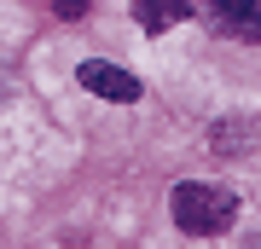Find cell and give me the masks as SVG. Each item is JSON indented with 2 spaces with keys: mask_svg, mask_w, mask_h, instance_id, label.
Masks as SVG:
<instances>
[{
  "mask_svg": "<svg viewBox=\"0 0 261 249\" xmlns=\"http://www.w3.org/2000/svg\"><path fill=\"white\" fill-rule=\"evenodd\" d=\"M75 81H82L87 93H99V99H111V104H128V99H140V81H134L122 64H111V58H87L82 70H75Z\"/></svg>",
  "mask_w": 261,
  "mask_h": 249,
  "instance_id": "2",
  "label": "cell"
},
{
  "mask_svg": "<svg viewBox=\"0 0 261 249\" xmlns=\"http://www.w3.org/2000/svg\"><path fill=\"white\" fill-rule=\"evenodd\" d=\"M134 18L145 35H168L174 23H186V0H134Z\"/></svg>",
  "mask_w": 261,
  "mask_h": 249,
  "instance_id": "4",
  "label": "cell"
},
{
  "mask_svg": "<svg viewBox=\"0 0 261 249\" xmlns=\"http://www.w3.org/2000/svg\"><path fill=\"white\" fill-rule=\"evenodd\" d=\"M215 29L221 35L261 41V0H215Z\"/></svg>",
  "mask_w": 261,
  "mask_h": 249,
  "instance_id": "3",
  "label": "cell"
},
{
  "mask_svg": "<svg viewBox=\"0 0 261 249\" xmlns=\"http://www.w3.org/2000/svg\"><path fill=\"white\" fill-rule=\"evenodd\" d=\"M209 145L215 151H250V145H261V128L255 122H221V128L209 133Z\"/></svg>",
  "mask_w": 261,
  "mask_h": 249,
  "instance_id": "5",
  "label": "cell"
},
{
  "mask_svg": "<svg viewBox=\"0 0 261 249\" xmlns=\"http://www.w3.org/2000/svg\"><path fill=\"white\" fill-rule=\"evenodd\" d=\"M168 203H174V220L186 232H226L238 214V197L226 185H203V180H180Z\"/></svg>",
  "mask_w": 261,
  "mask_h": 249,
  "instance_id": "1",
  "label": "cell"
},
{
  "mask_svg": "<svg viewBox=\"0 0 261 249\" xmlns=\"http://www.w3.org/2000/svg\"><path fill=\"white\" fill-rule=\"evenodd\" d=\"M87 12V0H58V18H82Z\"/></svg>",
  "mask_w": 261,
  "mask_h": 249,
  "instance_id": "6",
  "label": "cell"
}]
</instances>
